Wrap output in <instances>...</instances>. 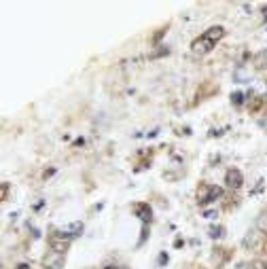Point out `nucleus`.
Instances as JSON below:
<instances>
[{
	"mask_svg": "<svg viewBox=\"0 0 267 269\" xmlns=\"http://www.w3.org/2000/svg\"><path fill=\"white\" fill-rule=\"evenodd\" d=\"M222 36H225V28H222V26H212V28H208L202 36H198L191 42V49H193V53H198V56H206V53L214 49V44Z\"/></svg>",
	"mask_w": 267,
	"mask_h": 269,
	"instance_id": "1",
	"label": "nucleus"
},
{
	"mask_svg": "<svg viewBox=\"0 0 267 269\" xmlns=\"http://www.w3.org/2000/svg\"><path fill=\"white\" fill-rule=\"evenodd\" d=\"M220 197H222V189L216 184H202L198 189V204L200 206H206L214 200H220Z\"/></svg>",
	"mask_w": 267,
	"mask_h": 269,
	"instance_id": "2",
	"label": "nucleus"
},
{
	"mask_svg": "<svg viewBox=\"0 0 267 269\" xmlns=\"http://www.w3.org/2000/svg\"><path fill=\"white\" fill-rule=\"evenodd\" d=\"M81 231H83V222H70V225H64V227H60V229L56 231V238L72 242L74 238L81 236Z\"/></svg>",
	"mask_w": 267,
	"mask_h": 269,
	"instance_id": "3",
	"label": "nucleus"
},
{
	"mask_svg": "<svg viewBox=\"0 0 267 269\" xmlns=\"http://www.w3.org/2000/svg\"><path fill=\"white\" fill-rule=\"evenodd\" d=\"M225 182H227V186L229 189H234V191H238L240 186H242V182H244V176H242V172L240 170H229V172L225 174Z\"/></svg>",
	"mask_w": 267,
	"mask_h": 269,
	"instance_id": "4",
	"label": "nucleus"
},
{
	"mask_svg": "<svg viewBox=\"0 0 267 269\" xmlns=\"http://www.w3.org/2000/svg\"><path fill=\"white\" fill-rule=\"evenodd\" d=\"M42 265H44V269H62V265H64V254H60V252H56V250H51V252L44 256Z\"/></svg>",
	"mask_w": 267,
	"mask_h": 269,
	"instance_id": "5",
	"label": "nucleus"
},
{
	"mask_svg": "<svg viewBox=\"0 0 267 269\" xmlns=\"http://www.w3.org/2000/svg\"><path fill=\"white\" fill-rule=\"evenodd\" d=\"M134 214L144 222H150V218H153V210H150L148 204H136L134 206Z\"/></svg>",
	"mask_w": 267,
	"mask_h": 269,
	"instance_id": "6",
	"label": "nucleus"
},
{
	"mask_svg": "<svg viewBox=\"0 0 267 269\" xmlns=\"http://www.w3.org/2000/svg\"><path fill=\"white\" fill-rule=\"evenodd\" d=\"M49 244H51V250H56V252L64 254L66 250H68V246H70V242H68V240H62V238H56V236H53Z\"/></svg>",
	"mask_w": 267,
	"mask_h": 269,
	"instance_id": "7",
	"label": "nucleus"
},
{
	"mask_svg": "<svg viewBox=\"0 0 267 269\" xmlns=\"http://www.w3.org/2000/svg\"><path fill=\"white\" fill-rule=\"evenodd\" d=\"M254 66L259 68V70L267 68V47H265V49H261V51L254 56Z\"/></svg>",
	"mask_w": 267,
	"mask_h": 269,
	"instance_id": "8",
	"label": "nucleus"
},
{
	"mask_svg": "<svg viewBox=\"0 0 267 269\" xmlns=\"http://www.w3.org/2000/svg\"><path fill=\"white\" fill-rule=\"evenodd\" d=\"M256 229H259L261 233H267V208L261 212V216L256 218Z\"/></svg>",
	"mask_w": 267,
	"mask_h": 269,
	"instance_id": "9",
	"label": "nucleus"
},
{
	"mask_svg": "<svg viewBox=\"0 0 267 269\" xmlns=\"http://www.w3.org/2000/svg\"><path fill=\"white\" fill-rule=\"evenodd\" d=\"M210 238L212 240H220L222 238V233H225V229H222V227H210Z\"/></svg>",
	"mask_w": 267,
	"mask_h": 269,
	"instance_id": "10",
	"label": "nucleus"
},
{
	"mask_svg": "<svg viewBox=\"0 0 267 269\" xmlns=\"http://www.w3.org/2000/svg\"><path fill=\"white\" fill-rule=\"evenodd\" d=\"M231 102H234L236 106H240V104L244 102V96L242 94H234V96H231Z\"/></svg>",
	"mask_w": 267,
	"mask_h": 269,
	"instance_id": "11",
	"label": "nucleus"
},
{
	"mask_svg": "<svg viewBox=\"0 0 267 269\" xmlns=\"http://www.w3.org/2000/svg\"><path fill=\"white\" fill-rule=\"evenodd\" d=\"M252 269H267V263H263V261H254V263H252Z\"/></svg>",
	"mask_w": 267,
	"mask_h": 269,
	"instance_id": "12",
	"label": "nucleus"
},
{
	"mask_svg": "<svg viewBox=\"0 0 267 269\" xmlns=\"http://www.w3.org/2000/svg\"><path fill=\"white\" fill-rule=\"evenodd\" d=\"M204 216H206V218H214V216H216V210H208L206 214H204Z\"/></svg>",
	"mask_w": 267,
	"mask_h": 269,
	"instance_id": "13",
	"label": "nucleus"
},
{
	"mask_svg": "<svg viewBox=\"0 0 267 269\" xmlns=\"http://www.w3.org/2000/svg\"><path fill=\"white\" fill-rule=\"evenodd\" d=\"M168 261V254H159V263H166Z\"/></svg>",
	"mask_w": 267,
	"mask_h": 269,
	"instance_id": "14",
	"label": "nucleus"
},
{
	"mask_svg": "<svg viewBox=\"0 0 267 269\" xmlns=\"http://www.w3.org/2000/svg\"><path fill=\"white\" fill-rule=\"evenodd\" d=\"M2 200H6V182H2Z\"/></svg>",
	"mask_w": 267,
	"mask_h": 269,
	"instance_id": "15",
	"label": "nucleus"
},
{
	"mask_svg": "<svg viewBox=\"0 0 267 269\" xmlns=\"http://www.w3.org/2000/svg\"><path fill=\"white\" fill-rule=\"evenodd\" d=\"M263 17H265V20H267V6H263Z\"/></svg>",
	"mask_w": 267,
	"mask_h": 269,
	"instance_id": "16",
	"label": "nucleus"
}]
</instances>
